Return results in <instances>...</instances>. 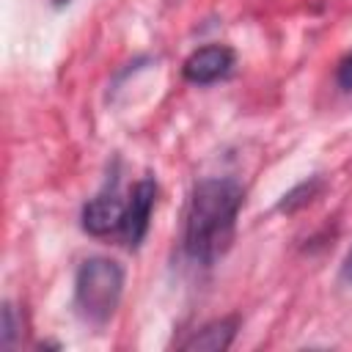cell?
Masks as SVG:
<instances>
[{
    "mask_svg": "<svg viewBox=\"0 0 352 352\" xmlns=\"http://www.w3.org/2000/svg\"><path fill=\"white\" fill-rule=\"evenodd\" d=\"M242 187L234 179H204L195 184L184 217V250L201 264H214L234 242Z\"/></svg>",
    "mask_w": 352,
    "mask_h": 352,
    "instance_id": "6da1fadb",
    "label": "cell"
},
{
    "mask_svg": "<svg viewBox=\"0 0 352 352\" xmlns=\"http://www.w3.org/2000/svg\"><path fill=\"white\" fill-rule=\"evenodd\" d=\"M124 292V270L118 261L94 256L85 258L74 278V308L91 324H104L121 300Z\"/></svg>",
    "mask_w": 352,
    "mask_h": 352,
    "instance_id": "7a4b0ae2",
    "label": "cell"
},
{
    "mask_svg": "<svg viewBox=\"0 0 352 352\" xmlns=\"http://www.w3.org/2000/svg\"><path fill=\"white\" fill-rule=\"evenodd\" d=\"M154 198H157V184L151 179H140L126 198V212H124V223H121V239L126 248H138L148 231V220H151V209H154Z\"/></svg>",
    "mask_w": 352,
    "mask_h": 352,
    "instance_id": "3957f363",
    "label": "cell"
},
{
    "mask_svg": "<svg viewBox=\"0 0 352 352\" xmlns=\"http://www.w3.org/2000/svg\"><path fill=\"white\" fill-rule=\"evenodd\" d=\"M234 66V50L226 47V44H209V47H201L195 50L184 66H182V74L184 80L195 82V85H209L214 80H223Z\"/></svg>",
    "mask_w": 352,
    "mask_h": 352,
    "instance_id": "277c9868",
    "label": "cell"
},
{
    "mask_svg": "<svg viewBox=\"0 0 352 352\" xmlns=\"http://www.w3.org/2000/svg\"><path fill=\"white\" fill-rule=\"evenodd\" d=\"M124 212H126V201L118 195L116 187L99 192L96 198H91L82 209V228L94 236H104L113 231H121L124 223Z\"/></svg>",
    "mask_w": 352,
    "mask_h": 352,
    "instance_id": "5b68a950",
    "label": "cell"
},
{
    "mask_svg": "<svg viewBox=\"0 0 352 352\" xmlns=\"http://www.w3.org/2000/svg\"><path fill=\"white\" fill-rule=\"evenodd\" d=\"M234 333H236V319H217V322H209L206 327L195 330L192 338H187L182 346L187 352H220V349L231 346Z\"/></svg>",
    "mask_w": 352,
    "mask_h": 352,
    "instance_id": "8992f818",
    "label": "cell"
},
{
    "mask_svg": "<svg viewBox=\"0 0 352 352\" xmlns=\"http://www.w3.org/2000/svg\"><path fill=\"white\" fill-rule=\"evenodd\" d=\"M338 85L344 91H352V52L338 63Z\"/></svg>",
    "mask_w": 352,
    "mask_h": 352,
    "instance_id": "52a82bcc",
    "label": "cell"
},
{
    "mask_svg": "<svg viewBox=\"0 0 352 352\" xmlns=\"http://www.w3.org/2000/svg\"><path fill=\"white\" fill-rule=\"evenodd\" d=\"M341 275H344V280L352 283V250H349L346 258H344V270H341Z\"/></svg>",
    "mask_w": 352,
    "mask_h": 352,
    "instance_id": "ba28073f",
    "label": "cell"
}]
</instances>
